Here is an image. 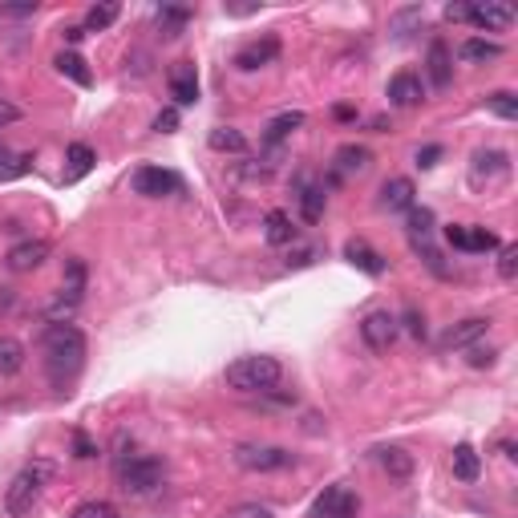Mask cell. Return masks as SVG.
<instances>
[{"instance_id":"cell-1","label":"cell","mask_w":518,"mask_h":518,"mask_svg":"<svg viewBox=\"0 0 518 518\" xmlns=\"http://www.w3.org/2000/svg\"><path fill=\"white\" fill-rule=\"evenodd\" d=\"M41 352H45V373L57 389H65L86 365V336L73 325H49L41 336Z\"/></svg>"},{"instance_id":"cell-2","label":"cell","mask_w":518,"mask_h":518,"mask_svg":"<svg viewBox=\"0 0 518 518\" xmlns=\"http://www.w3.org/2000/svg\"><path fill=\"white\" fill-rule=\"evenodd\" d=\"M223 381H227V389H235V393H272L284 381V365L275 357H267V352H255V357L231 360Z\"/></svg>"},{"instance_id":"cell-3","label":"cell","mask_w":518,"mask_h":518,"mask_svg":"<svg viewBox=\"0 0 518 518\" xmlns=\"http://www.w3.org/2000/svg\"><path fill=\"white\" fill-rule=\"evenodd\" d=\"M53 478V462H33L25 465L17 478L9 482V490H4V514L9 518H25L33 514V506L41 502V490L45 482Z\"/></svg>"},{"instance_id":"cell-4","label":"cell","mask_w":518,"mask_h":518,"mask_svg":"<svg viewBox=\"0 0 518 518\" xmlns=\"http://www.w3.org/2000/svg\"><path fill=\"white\" fill-rule=\"evenodd\" d=\"M162 478H167L162 462L159 457H146V454L118 465V482H122V490L130 494V498H150V494L162 486Z\"/></svg>"},{"instance_id":"cell-5","label":"cell","mask_w":518,"mask_h":518,"mask_svg":"<svg viewBox=\"0 0 518 518\" xmlns=\"http://www.w3.org/2000/svg\"><path fill=\"white\" fill-rule=\"evenodd\" d=\"M235 465L247 470V474H272V470H288L292 465V454L284 446H259V441H243L235 446Z\"/></svg>"},{"instance_id":"cell-6","label":"cell","mask_w":518,"mask_h":518,"mask_svg":"<svg viewBox=\"0 0 518 518\" xmlns=\"http://www.w3.org/2000/svg\"><path fill=\"white\" fill-rule=\"evenodd\" d=\"M397 336H401V320L393 312H385V308H377V312H369L360 320V341L369 344L373 352H389L397 344Z\"/></svg>"},{"instance_id":"cell-7","label":"cell","mask_w":518,"mask_h":518,"mask_svg":"<svg viewBox=\"0 0 518 518\" xmlns=\"http://www.w3.org/2000/svg\"><path fill=\"white\" fill-rule=\"evenodd\" d=\"M134 194H142V199H162V194H178L183 191V178L175 175V170H162V167H138L130 178Z\"/></svg>"},{"instance_id":"cell-8","label":"cell","mask_w":518,"mask_h":518,"mask_svg":"<svg viewBox=\"0 0 518 518\" xmlns=\"http://www.w3.org/2000/svg\"><path fill=\"white\" fill-rule=\"evenodd\" d=\"M357 514H360V498L349 490V486L336 482V486H328V490L320 494L308 518H357Z\"/></svg>"},{"instance_id":"cell-9","label":"cell","mask_w":518,"mask_h":518,"mask_svg":"<svg viewBox=\"0 0 518 518\" xmlns=\"http://www.w3.org/2000/svg\"><path fill=\"white\" fill-rule=\"evenodd\" d=\"M465 21H470L474 29H486V33H502V29L514 25V9H510V4H498V0L465 4Z\"/></svg>"},{"instance_id":"cell-10","label":"cell","mask_w":518,"mask_h":518,"mask_svg":"<svg viewBox=\"0 0 518 518\" xmlns=\"http://www.w3.org/2000/svg\"><path fill=\"white\" fill-rule=\"evenodd\" d=\"M486 328H490V320L486 317H470V320H457V325H449L446 333H441V349L454 352V349H474L478 341L486 336Z\"/></svg>"},{"instance_id":"cell-11","label":"cell","mask_w":518,"mask_h":518,"mask_svg":"<svg viewBox=\"0 0 518 518\" xmlns=\"http://www.w3.org/2000/svg\"><path fill=\"white\" fill-rule=\"evenodd\" d=\"M389 102H393L397 110H413V106H422L425 102V86H422V78L417 73H409V70H401V73H393L389 78Z\"/></svg>"},{"instance_id":"cell-12","label":"cell","mask_w":518,"mask_h":518,"mask_svg":"<svg viewBox=\"0 0 518 518\" xmlns=\"http://www.w3.org/2000/svg\"><path fill=\"white\" fill-rule=\"evenodd\" d=\"M425 73H430V86L433 89H449L454 81V53H449V45L441 37L430 41V53H425Z\"/></svg>"},{"instance_id":"cell-13","label":"cell","mask_w":518,"mask_h":518,"mask_svg":"<svg viewBox=\"0 0 518 518\" xmlns=\"http://www.w3.org/2000/svg\"><path fill=\"white\" fill-rule=\"evenodd\" d=\"M45 259H49V243H45V239H25V243H17L4 255L9 272H37Z\"/></svg>"},{"instance_id":"cell-14","label":"cell","mask_w":518,"mask_h":518,"mask_svg":"<svg viewBox=\"0 0 518 518\" xmlns=\"http://www.w3.org/2000/svg\"><path fill=\"white\" fill-rule=\"evenodd\" d=\"M510 162L502 150H478L474 162H470V183L482 186V183H494V178H506Z\"/></svg>"},{"instance_id":"cell-15","label":"cell","mask_w":518,"mask_h":518,"mask_svg":"<svg viewBox=\"0 0 518 518\" xmlns=\"http://www.w3.org/2000/svg\"><path fill=\"white\" fill-rule=\"evenodd\" d=\"M170 97H175V106H194L199 102V73H194L191 62H178L170 70Z\"/></svg>"},{"instance_id":"cell-16","label":"cell","mask_w":518,"mask_h":518,"mask_svg":"<svg viewBox=\"0 0 518 518\" xmlns=\"http://www.w3.org/2000/svg\"><path fill=\"white\" fill-rule=\"evenodd\" d=\"M275 53H280V41H275V37H264V41L243 45V49L235 53V65H239L243 73L264 70V65H272V62H275Z\"/></svg>"},{"instance_id":"cell-17","label":"cell","mask_w":518,"mask_h":518,"mask_svg":"<svg viewBox=\"0 0 518 518\" xmlns=\"http://www.w3.org/2000/svg\"><path fill=\"white\" fill-rule=\"evenodd\" d=\"M446 239L457 251H494V247H498V235L486 227H449Z\"/></svg>"},{"instance_id":"cell-18","label":"cell","mask_w":518,"mask_h":518,"mask_svg":"<svg viewBox=\"0 0 518 518\" xmlns=\"http://www.w3.org/2000/svg\"><path fill=\"white\" fill-rule=\"evenodd\" d=\"M86 284H89V267L81 255H70L65 259V272H62V296L70 300V304H81L86 300Z\"/></svg>"},{"instance_id":"cell-19","label":"cell","mask_w":518,"mask_h":518,"mask_svg":"<svg viewBox=\"0 0 518 518\" xmlns=\"http://www.w3.org/2000/svg\"><path fill=\"white\" fill-rule=\"evenodd\" d=\"M296 202H300V219H304V223L325 219V186L300 178V183H296Z\"/></svg>"},{"instance_id":"cell-20","label":"cell","mask_w":518,"mask_h":518,"mask_svg":"<svg viewBox=\"0 0 518 518\" xmlns=\"http://www.w3.org/2000/svg\"><path fill=\"white\" fill-rule=\"evenodd\" d=\"M344 255H349V264L360 267L365 275H385V267H389L385 255H377L365 239H349V243H344Z\"/></svg>"},{"instance_id":"cell-21","label":"cell","mask_w":518,"mask_h":518,"mask_svg":"<svg viewBox=\"0 0 518 518\" xmlns=\"http://www.w3.org/2000/svg\"><path fill=\"white\" fill-rule=\"evenodd\" d=\"M457 57H462L465 65H486V62H498L502 57V45L482 41V37H465V41L457 45Z\"/></svg>"},{"instance_id":"cell-22","label":"cell","mask_w":518,"mask_h":518,"mask_svg":"<svg viewBox=\"0 0 518 518\" xmlns=\"http://www.w3.org/2000/svg\"><path fill=\"white\" fill-rule=\"evenodd\" d=\"M413 183L409 178H389L385 186H381V211H409L413 207Z\"/></svg>"},{"instance_id":"cell-23","label":"cell","mask_w":518,"mask_h":518,"mask_svg":"<svg viewBox=\"0 0 518 518\" xmlns=\"http://www.w3.org/2000/svg\"><path fill=\"white\" fill-rule=\"evenodd\" d=\"M377 462H381V470H385L389 478H397V482H405V478L413 474V454H409V449H401V446L377 449Z\"/></svg>"},{"instance_id":"cell-24","label":"cell","mask_w":518,"mask_h":518,"mask_svg":"<svg viewBox=\"0 0 518 518\" xmlns=\"http://www.w3.org/2000/svg\"><path fill=\"white\" fill-rule=\"evenodd\" d=\"M264 239L272 247H292L296 243V227H292V215L288 211H267L264 219Z\"/></svg>"},{"instance_id":"cell-25","label":"cell","mask_w":518,"mask_h":518,"mask_svg":"<svg viewBox=\"0 0 518 518\" xmlns=\"http://www.w3.org/2000/svg\"><path fill=\"white\" fill-rule=\"evenodd\" d=\"M118 17H122V4H118V0H106V4H94V9L86 12L81 29H86V33H106Z\"/></svg>"},{"instance_id":"cell-26","label":"cell","mask_w":518,"mask_h":518,"mask_svg":"<svg viewBox=\"0 0 518 518\" xmlns=\"http://www.w3.org/2000/svg\"><path fill=\"white\" fill-rule=\"evenodd\" d=\"M300 126H304V114H300V110H288V114H275L272 122H267V130H264V142H267V146H280V142L288 138L292 130H300Z\"/></svg>"},{"instance_id":"cell-27","label":"cell","mask_w":518,"mask_h":518,"mask_svg":"<svg viewBox=\"0 0 518 518\" xmlns=\"http://www.w3.org/2000/svg\"><path fill=\"white\" fill-rule=\"evenodd\" d=\"M207 142H211V150H219V154H247V138L235 126H215Z\"/></svg>"},{"instance_id":"cell-28","label":"cell","mask_w":518,"mask_h":518,"mask_svg":"<svg viewBox=\"0 0 518 518\" xmlns=\"http://www.w3.org/2000/svg\"><path fill=\"white\" fill-rule=\"evenodd\" d=\"M21 369H25V344L0 336V377H17Z\"/></svg>"},{"instance_id":"cell-29","label":"cell","mask_w":518,"mask_h":518,"mask_svg":"<svg viewBox=\"0 0 518 518\" xmlns=\"http://www.w3.org/2000/svg\"><path fill=\"white\" fill-rule=\"evenodd\" d=\"M482 474V457L474 454V446H457L454 449V478L457 482H478Z\"/></svg>"},{"instance_id":"cell-30","label":"cell","mask_w":518,"mask_h":518,"mask_svg":"<svg viewBox=\"0 0 518 518\" xmlns=\"http://www.w3.org/2000/svg\"><path fill=\"white\" fill-rule=\"evenodd\" d=\"M154 21H159L162 37H178L186 29V21H191V9H183V4H162V9L154 12Z\"/></svg>"},{"instance_id":"cell-31","label":"cell","mask_w":518,"mask_h":518,"mask_svg":"<svg viewBox=\"0 0 518 518\" xmlns=\"http://www.w3.org/2000/svg\"><path fill=\"white\" fill-rule=\"evenodd\" d=\"M53 65H57V73H65L70 81H78L81 89L94 86V73L86 70V62H81L78 53H57V62H53Z\"/></svg>"},{"instance_id":"cell-32","label":"cell","mask_w":518,"mask_h":518,"mask_svg":"<svg viewBox=\"0 0 518 518\" xmlns=\"http://www.w3.org/2000/svg\"><path fill=\"white\" fill-rule=\"evenodd\" d=\"M94 167V150L86 146V142H73L70 146V170H65V183H78L86 170Z\"/></svg>"},{"instance_id":"cell-33","label":"cell","mask_w":518,"mask_h":518,"mask_svg":"<svg viewBox=\"0 0 518 518\" xmlns=\"http://www.w3.org/2000/svg\"><path fill=\"white\" fill-rule=\"evenodd\" d=\"M486 110H490V114H498L502 122H514V118H518V97L510 94V89H498V94L486 97Z\"/></svg>"},{"instance_id":"cell-34","label":"cell","mask_w":518,"mask_h":518,"mask_svg":"<svg viewBox=\"0 0 518 518\" xmlns=\"http://www.w3.org/2000/svg\"><path fill=\"white\" fill-rule=\"evenodd\" d=\"M373 162V154L365 146H341L336 150V167L341 170H365Z\"/></svg>"},{"instance_id":"cell-35","label":"cell","mask_w":518,"mask_h":518,"mask_svg":"<svg viewBox=\"0 0 518 518\" xmlns=\"http://www.w3.org/2000/svg\"><path fill=\"white\" fill-rule=\"evenodd\" d=\"M430 235H433V211L409 207V239H430Z\"/></svg>"},{"instance_id":"cell-36","label":"cell","mask_w":518,"mask_h":518,"mask_svg":"<svg viewBox=\"0 0 518 518\" xmlns=\"http://www.w3.org/2000/svg\"><path fill=\"white\" fill-rule=\"evenodd\" d=\"M73 312H78V304H70L62 292H57V300H49V304H45V320H49V325H70Z\"/></svg>"},{"instance_id":"cell-37","label":"cell","mask_w":518,"mask_h":518,"mask_svg":"<svg viewBox=\"0 0 518 518\" xmlns=\"http://www.w3.org/2000/svg\"><path fill=\"white\" fill-rule=\"evenodd\" d=\"M29 167H33V159L29 154H17V159H0V183H12V178H21V175H29Z\"/></svg>"},{"instance_id":"cell-38","label":"cell","mask_w":518,"mask_h":518,"mask_svg":"<svg viewBox=\"0 0 518 518\" xmlns=\"http://www.w3.org/2000/svg\"><path fill=\"white\" fill-rule=\"evenodd\" d=\"M70 518H122V514H118V506H114V502H81V506L78 510H73V514Z\"/></svg>"},{"instance_id":"cell-39","label":"cell","mask_w":518,"mask_h":518,"mask_svg":"<svg viewBox=\"0 0 518 518\" xmlns=\"http://www.w3.org/2000/svg\"><path fill=\"white\" fill-rule=\"evenodd\" d=\"M498 275H502L506 284H514V275H518V247H514V243H506V247L498 251Z\"/></svg>"},{"instance_id":"cell-40","label":"cell","mask_w":518,"mask_h":518,"mask_svg":"<svg viewBox=\"0 0 518 518\" xmlns=\"http://www.w3.org/2000/svg\"><path fill=\"white\" fill-rule=\"evenodd\" d=\"M405 328H409V336L425 341V317L417 312V308H405Z\"/></svg>"},{"instance_id":"cell-41","label":"cell","mask_w":518,"mask_h":518,"mask_svg":"<svg viewBox=\"0 0 518 518\" xmlns=\"http://www.w3.org/2000/svg\"><path fill=\"white\" fill-rule=\"evenodd\" d=\"M227 518H275V514H272L267 506H259V502H247V506H235V510H231Z\"/></svg>"},{"instance_id":"cell-42","label":"cell","mask_w":518,"mask_h":518,"mask_svg":"<svg viewBox=\"0 0 518 518\" xmlns=\"http://www.w3.org/2000/svg\"><path fill=\"white\" fill-rule=\"evenodd\" d=\"M21 106H12L9 97H0V130H4V126H12V122H21Z\"/></svg>"},{"instance_id":"cell-43","label":"cell","mask_w":518,"mask_h":518,"mask_svg":"<svg viewBox=\"0 0 518 518\" xmlns=\"http://www.w3.org/2000/svg\"><path fill=\"white\" fill-rule=\"evenodd\" d=\"M154 130H159V134H175L178 130V110H162V114L154 118Z\"/></svg>"},{"instance_id":"cell-44","label":"cell","mask_w":518,"mask_h":518,"mask_svg":"<svg viewBox=\"0 0 518 518\" xmlns=\"http://www.w3.org/2000/svg\"><path fill=\"white\" fill-rule=\"evenodd\" d=\"M438 159H441V146H425V150H417V167H422V170L438 167Z\"/></svg>"},{"instance_id":"cell-45","label":"cell","mask_w":518,"mask_h":518,"mask_svg":"<svg viewBox=\"0 0 518 518\" xmlns=\"http://www.w3.org/2000/svg\"><path fill=\"white\" fill-rule=\"evenodd\" d=\"M470 365L482 369V365H494V349H470Z\"/></svg>"},{"instance_id":"cell-46","label":"cell","mask_w":518,"mask_h":518,"mask_svg":"<svg viewBox=\"0 0 518 518\" xmlns=\"http://www.w3.org/2000/svg\"><path fill=\"white\" fill-rule=\"evenodd\" d=\"M73 449H78V457H94L97 454V446L86 438V433H78V438H73Z\"/></svg>"},{"instance_id":"cell-47","label":"cell","mask_w":518,"mask_h":518,"mask_svg":"<svg viewBox=\"0 0 518 518\" xmlns=\"http://www.w3.org/2000/svg\"><path fill=\"white\" fill-rule=\"evenodd\" d=\"M37 4H9V9H0V17H33Z\"/></svg>"},{"instance_id":"cell-48","label":"cell","mask_w":518,"mask_h":518,"mask_svg":"<svg viewBox=\"0 0 518 518\" xmlns=\"http://www.w3.org/2000/svg\"><path fill=\"white\" fill-rule=\"evenodd\" d=\"M12 304H17V292H12V288H4V284H0V312H9Z\"/></svg>"},{"instance_id":"cell-49","label":"cell","mask_w":518,"mask_h":518,"mask_svg":"<svg viewBox=\"0 0 518 518\" xmlns=\"http://www.w3.org/2000/svg\"><path fill=\"white\" fill-rule=\"evenodd\" d=\"M81 37H86V29H81V25L65 29V41H70V45H78V41H81Z\"/></svg>"},{"instance_id":"cell-50","label":"cell","mask_w":518,"mask_h":518,"mask_svg":"<svg viewBox=\"0 0 518 518\" xmlns=\"http://www.w3.org/2000/svg\"><path fill=\"white\" fill-rule=\"evenodd\" d=\"M0 159H4V142H0Z\"/></svg>"}]
</instances>
